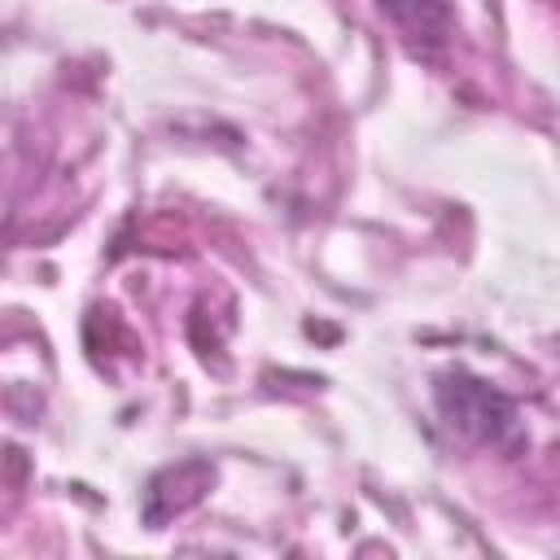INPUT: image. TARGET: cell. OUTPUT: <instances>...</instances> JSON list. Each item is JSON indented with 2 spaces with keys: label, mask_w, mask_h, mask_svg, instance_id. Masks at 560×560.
<instances>
[{
  "label": "cell",
  "mask_w": 560,
  "mask_h": 560,
  "mask_svg": "<svg viewBox=\"0 0 560 560\" xmlns=\"http://www.w3.org/2000/svg\"><path fill=\"white\" fill-rule=\"evenodd\" d=\"M438 407H442V416L459 433H468L477 442L503 446L508 438H516V411H512V402L503 394H494L486 381H472L464 372H455V376H446L438 385Z\"/></svg>",
  "instance_id": "obj_1"
},
{
  "label": "cell",
  "mask_w": 560,
  "mask_h": 560,
  "mask_svg": "<svg viewBox=\"0 0 560 560\" xmlns=\"http://www.w3.org/2000/svg\"><path fill=\"white\" fill-rule=\"evenodd\" d=\"M407 31H420V35H429V31H438L442 22H446V4L442 0H381Z\"/></svg>",
  "instance_id": "obj_2"
}]
</instances>
